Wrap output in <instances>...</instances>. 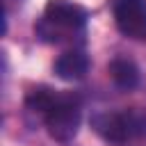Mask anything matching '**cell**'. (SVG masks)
<instances>
[{"label":"cell","instance_id":"obj_4","mask_svg":"<svg viewBox=\"0 0 146 146\" xmlns=\"http://www.w3.org/2000/svg\"><path fill=\"white\" fill-rule=\"evenodd\" d=\"M114 21L121 34L146 39V0H114Z\"/></svg>","mask_w":146,"mask_h":146},{"label":"cell","instance_id":"obj_2","mask_svg":"<svg viewBox=\"0 0 146 146\" xmlns=\"http://www.w3.org/2000/svg\"><path fill=\"white\" fill-rule=\"evenodd\" d=\"M91 128L105 141L125 144L146 135V116L141 112H98L91 116Z\"/></svg>","mask_w":146,"mask_h":146},{"label":"cell","instance_id":"obj_5","mask_svg":"<svg viewBox=\"0 0 146 146\" xmlns=\"http://www.w3.org/2000/svg\"><path fill=\"white\" fill-rule=\"evenodd\" d=\"M89 71V57L84 50H66L57 57L55 62V75L66 80V82H75V80H82Z\"/></svg>","mask_w":146,"mask_h":146},{"label":"cell","instance_id":"obj_1","mask_svg":"<svg viewBox=\"0 0 146 146\" xmlns=\"http://www.w3.org/2000/svg\"><path fill=\"white\" fill-rule=\"evenodd\" d=\"M87 9L71 0H48L41 21L36 23V34L46 43H64L84 34Z\"/></svg>","mask_w":146,"mask_h":146},{"label":"cell","instance_id":"obj_3","mask_svg":"<svg viewBox=\"0 0 146 146\" xmlns=\"http://www.w3.org/2000/svg\"><path fill=\"white\" fill-rule=\"evenodd\" d=\"M80 100L73 94H57L50 110L43 116L48 135L55 141H71L80 130Z\"/></svg>","mask_w":146,"mask_h":146},{"label":"cell","instance_id":"obj_6","mask_svg":"<svg viewBox=\"0 0 146 146\" xmlns=\"http://www.w3.org/2000/svg\"><path fill=\"white\" fill-rule=\"evenodd\" d=\"M110 75L114 84L121 89H135L139 84V68L132 59H125V57H116L110 62Z\"/></svg>","mask_w":146,"mask_h":146}]
</instances>
